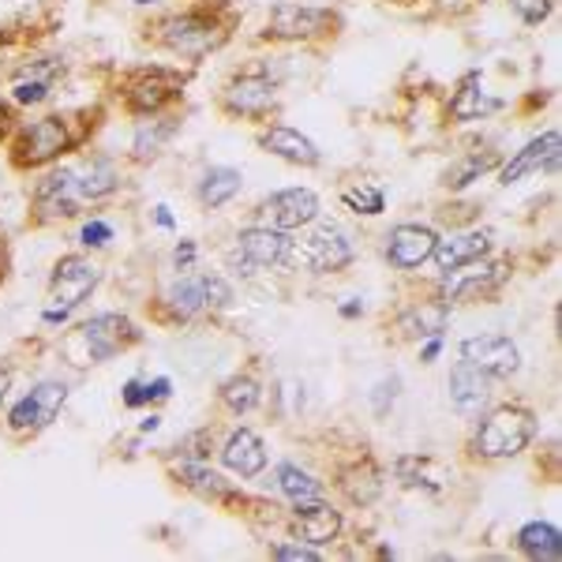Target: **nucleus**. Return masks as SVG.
Wrapping results in <instances>:
<instances>
[{
  "mask_svg": "<svg viewBox=\"0 0 562 562\" xmlns=\"http://www.w3.org/2000/svg\"><path fill=\"white\" fill-rule=\"evenodd\" d=\"M135 338L132 334V323L124 315H94L90 323L79 326L76 334L65 341V357L68 364L76 368H87V364H102V360L116 357L128 341Z\"/></svg>",
  "mask_w": 562,
  "mask_h": 562,
  "instance_id": "obj_1",
  "label": "nucleus"
},
{
  "mask_svg": "<svg viewBox=\"0 0 562 562\" xmlns=\"http://www.w3.org/2000/svg\"><path fill=\"white\" fill-rule=\"evenodd\" d=\"M537 435V416L521 405H503V409L487 413L476 428V454L484 458H514Z\"/></svg>",
  "mask_w": 562,
  "mask_h": 562,
  "instance_id": "obj_2",
  "label": "nucleus"
},
{
  "mask_svg": "<svg viewBox=\"0 0 562 562\" xmlns=\"http://www.w3.org/2000/svg\"><path fill=\"white\" fill-rule=\"evenodd\" d=\"M98 267L83 256H65L53 270V285H49V307H45L42 319L45 323H65L71 307H79L90 293L98 289Z\"/></svg>",
  "mask_w": 562,
  "mask_h": 562,
  "instance_id": "obj_3",
  "label": "nucleus"
},
{
  "mask_svg": "<svg viewBox=\"0 0 562 562\" xmlns=\"http://www.w3.org/2000/svg\"><path fill=\"white\" fill-rule=\"evenodd\" d=\"M510 278V267L506 262H465L458 270H447L442 278V304H469V301H484L492 296L503 281Z\"/></svg>",
  "mask_w": 562,
  "mask_h": 562,
  "instance_id": "obj_4",
  "label": "nucleus"
},
{
  "mask_svg": "<svg viewBox=\"0 0 562 562\" xmlns=\"http://www.w3.org/2000/svg\"><path fill=\"white\" fill-rule=\"evenodd\" d=\"M293 251V237L285 229H270V225H251L237 237V251H233V267H244V274H256L259 267H278L289 262Z\"/></svg>",
  "mask_w": 562,
  "mask_h": 562,
  "instance_id": "obj_5",
  "label": "nucleus"
},
{
  "mask_svg": "<svg viewBox=\"0 0 562 562\" xmlns=\"http://www.w3.org/2000/svg\"><path fill=\"white\" fill-rule=\"evenodd\" d=\"M289 262H304L315 274H338V270H346L352 262V244L338 229H319L304 240H293Z\"/></svg>",
  "mask_w": 562,
  "mask_h": 562,
  "instance_id": "obj_6",
  "label": "nucleus"
},
{
  "mask_svg": "<svg viewBox=\"0 0 562 562\" xmlns=\"http://www.w3.org/2000/svg\"><path fill=\"white\" fill-rule=\"evenodd\" d=\"M65 402H68V386L65 383H57V379L38 383L20 405H15L12 413H8V428L20 431V435L49 428V424L57 420V413H60V405H65Z\"/></svg>",
  "mask_w": 562,
  "mask_h": 562,
  "instance_id": "obj_7",
  "label": "nucleus"
},
{
  "mask_svg": "<svg viewBox=\"0 0 562 562\" xmlns=\"http://www.w3.org/2000/svg\"><path fill=\"white\" fill-rule=\"evenodd\" d=\"M60 150H68V128L60 116H42V121L26 124L15 139V166H45Z\"/></svg>",
  "mask_w": 562,
  "mask_h": 562,
  "instance_id": "obj_8",
  "label": "nucleus"
},
{
  "mask_svg": "<svg viewBox=\"0 0 562 562\" xmlns=\"http://www.w3.org/2000/svg\"><path fill=\"white\" fill-rule=\"evenodd\" d=\"M461 360L492 379H510L521 368L518 346L510 338H503V334H480V338L461 341Z\"/></svg>",
  "mask_w": 562,
  "mask_h": 562,
  "instance_id": "obj_9",
  "label": "nucleus"
},
{
  "mask_svg": "<svg viewBox=\"0 0 562 562\" xmlns=\"http://www.w3.org/2000/svg\"><path fill=\"white\" fill-rule=\"evenodd\" d=\"M161 38H166L169 49L180 53V57H203L206 49H214V45L222 42V34H217L214 20H206V15H199V12H188V15L166 20Z\"/></svg>",
  "mask_w": 562,
  "mask_h": 562,
  "instance_id": "obj_10",
  "label": "nucleus"
},
{
  "mask_svg": "<svg viewBox=\"0 0 562 562\" xmlns=\"http://www.w3.org/2000/svg\"><path fill=\"white\" fill-rule=\"evenodd\" d=\"M259 214L267 217L270 229H301V225L315 222L319 217V199L307 188H285V192H274L267 203L259 206Z\"/></svg>",
  "mask_w": 562,
  "mask_h": 562,
  "instance_id": "obj_11",
  "label": "nucleus"
},
{
  "mask_svg": "<svg viewBox=\"0 0 562 562\" xmlns=\"http://www.w3.org/2000/svg\"><path fill=\"white\" fill-rule=\"evenodd\" d=\"M555 169H559V132L551 128V132H543L540 139L525 143V147L503 166L498 180L510 188V184H518V180L529 177V173H555Z\"/></svg>",
  "mask_w": 562,
  "mask_h": 562,
  "instance_id": "obj_12",
  "label": "nucleus"
},
{
  "mask_svg": "<svg viewBox=\"0 0 562 562\" xmlns=\"http://www.w3.org/2000/svg\"><path fill=\"white\" fill-rule=\"evenodd\" d=\"M435 233L428 225H397V229L386 233V259L390 267L397 270H416L420 262L431 259L435 251Z\"/></svg>",
  "mask_w": 562,
  "mask_h": 562,
  "instance_id": "obj_13",
  "label": "nucleus"
},
{
  "mask_svg": "<svg viewBox=\"0 0 562 562\" xmlns=\"http://www.w3.org/2000/svg\"><path fill=\"white\" fill-rule=\"evenodd\" d=\"M177 94H180V79L161 68L135 71L128 79V105L135 113H158V109L166 102H173Z\"/></svg>",
  "mask_w": 562,
  "mask_h": 562,
  "instance_id": "obj_14",
  "label": "nucleus"
},
{
  "mask_svg": "<svg viewBox=\"0 0 562 562\" xmlns=\"http://www.w3.org/2000/svg\"><path fill=\"white\" fill-rule=\"evenodd\" d=\"M330 26V12L319 8H304V4H274L270 8V34L274 38H315Z\"/></svg>",
  "mask_w": 562,
  "mask_h": 562,
  "instance_id": "obj_15",
  "label": "nucleus"
},
{
  "mask_svg": "<svg viewBox=\"0 0 562 562\" xmlns=\"http://www.w3.org/2000/svg\"><path fill=\"white\" fill-rule=\"evenodd\" d=\"M487 251H492V233L465 229V233H454V237H447V240H435L431 259L439 262V270L447 274V270H458V267H465V262L484 259Z\"/></svg>",
  "mask_w": 562,
  "mask_h": 562,
  "instance_id": "obj_16",
  "label": "nucleus"
},
{
  "mask_svg": "<svg viewBox=\"0 0 562 562\" xmlns=\"http://www.w3.org/2000/svg\"><path fill=\"white\" fill-rule=\"evenodd\" d=\"M293 529L304 543L323 548V543H330L341 532V514L334 510V506H326L323 498L301 503V506H293Z\"/></svg>",
  "mask_w": 562,
  "mask_h": 562,
  "instance_id": "obj_17",
  "label": "nucleus"
},
{
  "mask_svg": "<svg viewBox=\"0 0 562 562\" xmlns=\"http://www.w3.org/2000/svg\"><path fill=\"white\" fill-rule=\"evenodd\" d=\"M274 83L259 71H248V76L233 79L229 90H225V109L240 116H262L270 105H274Z\"/></svg>",
  "mask_w": 562,
  "mask_h": 562,
  "instance_id": "obj_18",
  "label": "nucleus"
},
{
  "mask_svg": "<svg viewBox=\"0 0 562 562\" xmlns=\"http://www.w3.org/2000/svg\"><path fill=\"white\" fill-rule=\"evenodd\" d=\"M222 461H225V469H233L237 476L251 480V476H259L262 469H267V442H262L256 431L240 428V431H233L229 439H225Z\"/></svg>",
  "mask_w": 562,
  "mask_h": 562,
  "instance_id": "obj_19",
  "label": "nucleus"
},
{
  "mask_svg": "<svg viewBox=\"0 0 562 562\" xmlns=\"http://www.w3.org/2000/svg\"><path fill=\"white\" fill-rule=\"evenodd\" d=\"M487 397H492V375H484L480 368L461 360V364L450 371V402H454V409L473 416L484 409Z\"/></svg>",
  "mask_w": 562,
  "mask_h": 562,
  "instance_id": "obj_20",
  "label": "nucleus"
},
{
  "mask_svg": "<svg viewBox=\"0 0 562 562\" xmlns=\"http://www.w3.org/2000/svg\"><path fill=\"white\" fill-rule=\"evenodd\" d=\"M79 203H83V195H79L76 173H71V169L49 173L38 184V211H42V217H71V214H79Z\"/></svg>",
  "mask_w": 562,
  "mask_h": 562,
  "instance_id": "obj_21",
  "label": "nucleus"
},
{
  "mask_svg": "<svg viewBox=\"0 0 562 562\" xmlns=\"http://www.w3.org/2000/svg\"><path fill=\"white\" fill-rule=\"evenodd\" d=\"M60 60H34V65H26L20 68V76L12 79V94H15V102H23V105H38L49 98V90L53 83H57V76H60Z\"/></svg>",
  "mask_w": 562,
  "mask_h": 562,
  "instance_id": "obj_22",
  "label": "nucleus"
},
{
  "mask_svg": "<svg viewBox=\"0 0 562 562\" xmlns=\"http://www.w3.org/2000/svg\"><path fill=\"white\" fill-rule=\"evenodd\" d=\"M262 147H267L270 154H278V158L293 161V166H304V169L319 166V147H315V143L296 128H281L278 124V128H270L267 135H262Z\"/></svg>",
  "mask_w": 562,
  "mask_h": 562,
  "instance_id": "obj_23",
  "label": "nucleus"
},
{
  "mask_svg": "<svg viewBox=\"0 0 562 562\" xmlns=\"http://www.w3.org/2000/svg\"><path fill=\"white\" fill-rule=\"evenodd\" d=\"M518 548H521L529 559L559 562V559H562V532L555 529V525H548V521H529V525H525V529L518 532Z\"/></svg>",
  "mask_w": 562,
  "mask_h": 562,
  "instance_id": "obj_24",
  "label": "nucleus"
},
{
  "mask_svg": "<svg viewBox=\"0 0 562 562\" xmlns=\"http://www.w3.org/2000/svg\"><path fill=\"white\" fill-rule=\"evenodd\" d=\"M495 109H503V102L487 94L476 76H469L454 94V102H450V116H454V121H480V116L495 113Z\"/></svg>",
  "mask_w": 562,
  "mask_h": 562,
  "instance_id": "obj_25",
  "label": "nucleus"
},
{
  "mask_svg": "<svg viewBox=\"0 0 562 562\" xmlns=\"http://www.w3.org/2000/svg\"><path fill=\"white\" fill-rule=\"evenodd\" d=\"M397 326L405 330V338H439L447 330V304H416L397 319Z\"/></svg>",
  "mask_w": 562,
  "mask_h": 562,
  "instance_id": "obj_26",
  "label": "nucleus"
},
{
  "mask_svg": "<svg viewBox=\"0 0 562 562\" xmlns=\"http://www.w3.org/2000/svg\"><path fill=\"white\" fill-rule=\"evenodd\" d=\"M240 184H244V177L237 173V169H225V166L206 169L203 180H199V203L217 211V206H225L233 195L240 192Z\"/></svg>",
  "mask_w": 562,
  "mask_h": 562,
  "instance_id": "obj_27",
  "label": "nucleus"
},
{
  "mask_svg": "<svg viewBox=\"0 0 562 562\" xmlns=\"http://www.w3.org/2000/svg\"><path fill=\"white\" fill-rule=\"evenodd\" d=\"M278 487H281V495L293 498V506L323 498V484H319V480H315L312 473H304V469L289 465V461H285V465H278Z\"/></svg>",
  "mask_w": 562,
  "mask_h": 562,
  "instance_id": "obj_28",
  "label": "nucleus"
},
{
  "mask_svg": "<svg viewBox=\"0 0 562 562\" xmlns=\"http://www.w3.org/2000/svg\"><path fill=\"white\" fill-rule=\"evenodd\" d=\"M76 188H79V195H83V199H105V195L116 188V173H113V166H109L105 158L90 161V166L83 169V173H76Z\"/></svg>",
  "mask_w": 562,
  "mask_h": 562,
  "instance_id": "obj_29",
  "label": "nucleus"
},
{
  "mask_svg": "<svg viewBox=\"0 0 562 562\" xmlns=\"http://www.w3.org/2000/svg\"><path fill=\"white\" fill-rule=\"evenodd\" d=\"M177 476H180V484H188L192 492L206 495V498H222L225 492H229V484H225L214 469L199 465V461H184V465L177 469Z\"/></svg>",
  "mask_w": 562,
  "mask_h": 562,
  "instance_id": "obj_30",
  "label": "nucleus"
},
{
  "mask_svg": "<svg viewBox=\"0 0 562 562\" xmlns=\"http://www.w3.org/2000/svg\"><path fill=\"white\" fill-rule=\"evenodd\" d=\"M222 402L229 405L233 413H251L259 405V383L251 375H233L229 383L222 386Z\"/></svg>",
  "mask_w": 562,
  "mask_h": 562,
  "instance_id": "obj_31",
  "label": "nucleus"
},
{
  "mask_svg": "<svg viewBox=\"0 0 562 562\" xmlns=\"http://www.w3.org/2000/svg\"><path fill=\"white\" fill-rule=\"evenodd\" d=\"M169 301L180 315H195L206 307V293H203V278H184L177 281L173 289H169Z\"/></svg>",
  "mask_w": 562,
  "mask_h": 562,
  "instance_id": "obj_32",
  "label": "nucleus"
},
{
  "mask_svg": "<svg viewBox=\"0 0 562 562\" xmlns=\"http://www.w3.org/2000/svg\"><path fill=\"white\" fill-rule=\"evenodd\" d=\"M346 206L357 214H383L386 211V195L379 188H368V184H357L346 192Z\"/></svg>",
  "mask_w": 562,
  "mask_h": 562,
  "instance_id": "obj_33",
  "label": "nucleus"
},
{
  "mask_svg": "<svg viewBox=\"0 0 562 562\" xmlns=\"http://www.w3.org/2000/svg\"><path fill=\"white\" fill-rule=\"evenodd\" d=\"M169 135H173V124H161V128H139V135H135V158H154Z\"/></svg>",
  "mask_w": 562,
  "mask_h": 562,
  "instance_id": "obj_34",
  "label": "nucleus"
},
{
  "mask_svg": "<svg viewBox=\"0 0 562 562\" xmlns=\"http://www.w3.org/2000/svg\"><path fill=\"white\" fill-rule=\"evenodd\" d=\"M495 166V158L487 154V158H469V161H461L458 169H450L447 173V184L450 188H465V184H473V177L476 173H484V169H492Z\"/></svg>",
  "mask_w": 562,
  "mask_h": 562,
  "instance_id": "obj_35",
  "label": "nucleus"
},
{
  "mask_svg": "<svg viewBox=\"0 0 562 562\" xmlns=\"http://www.w3.org/2000/svg\"><path fill=\"white\" fill-rule=\"evenodd\" d=\"M203 293H206V307H214V312H222V307L233 304V289L225 278H203Z\"/></svg>",
  "mask_w": 562,
  "mask_h": 562,
  "instance_id": "obj_36",
  "label": "nucleus"
},
{
  "mask_svg": "<svg viewBox=\"0 0 562 562\" xmlns=\"http://www.w3.org/2000/svg\"><path fill=\"white\" fill-rule=\"evenodd\" d=\"M274 559L281 562H319V548H312V543H278L274 548Z\"/></svg>",
  "mask_w": 562,
  "mask_h": 562,
  "instance_id": "obj_37",
  "label": "nucleus"
},
{
  "mask_svg": "<svg viewBox=\"0 0 562 562\" xmlns=\"http://www.w3.org/2000/svg\"><path fill=\"white\" fill-rule=\"evenodd\" d=\"M510 4L525 23H543L551 12V0H510Z\"/></svg>",
  "mask_w": 562,
  "mask_h": 562,
  "instance_id": "obj_38",
  "label": "nucleus"
},
{
  "mask_svg": "<svg viewBox=\"0 0 562 562\" xmlns=\"http://www.w3.org/2000/svg\"><path fill=\"white\" fill-rule=\"evenodd\" d=\"M113 240V229L105 222H87L83 225V244L87 248H102V244Z\"/></svg>",
  "mask_w": 562,
  "mask_h": 562,
  "instance_id": "obj_39",
  "label": "nucleus"
},
{
  "mask_svg": "<svg viewBox=\"0 0 562 562\" xmlns=\"http://www.w3.org/2000/svg\"><path fill=\"white\" fill-rule=\"evenodd\" d=\"M143 402H150L147 386H143L139 379H132V383L124 386V405H143Z\"/></svg>",
  "mask_w": 562,
  "mask_h": 562,
  "instance_id": "obj_40",
  "label": "nucleus"
},
{
  "mask_svg": "<svg viewBox=\"0 0 562 562\" xmlns=\"http://www.w3.org/2000/svg\"><path fill=\"white\" fill-rule=\"evenodd\" d=\"M173 259H177V267H180V270H188V267H192V259H195V244H192V240L177 244Z\"/></svg>",
  "mask_w": 562,
  "mask_h": 562,
  "instance_id": "obj_41",
  "label": "nucleus"
},
{
  "mask_svg": "<svg viewBox=\"0 0 562 562\" xmlns=\"http://www.w3.org/2000/svg\"><path fill=\"white\" fill-rule=\"evenodd\" d=\"M8 128H12V109H8V105H0V135H4Z\"/></svg>",
  "mask_w": 562,
  "mask_h": 562,
  "instance_id": "obj_42",
  "label": "nucleus"
},
{
  "mask_svg": "<svg viewBox=\"0 0 562 562\" xmlns=\"http://www.w3.org/2000/svg\"><path fill=\"white\" fill-rule=\"evenodd\" d=\"M8 386H12V375H8V368H0V402L8 397Z\"/></svg>",
  "mask_w": 562,
  "mask_h": 562,
  "instance_id": "obj_43",
  "label": "nucleus"
},
{
  "mask_svg": "<svg viewBox=\"0 0 562 562\" xmlns=\"http://www.w3.org/2000/svg\"><path fill=\"white\" fill-rule=\"evenodd\" d=\"M435 357H439V338H431L428 349H424V360H435Z\"/></svg>",
  "mask_w": 562,
  "mask_h": 562,
  "instance_id": "obj_44",
  "label": "nucleus"
},
{
  "mask_svg": "<svg viewBox=\"0 0 562 562\" xmlns=\"http://www.w3.org/2000/svg\"><path fill=\"white\" fill-rule=\"evenodd\" d=\"M158 222H161V225H166V229H169V225H173V217H169V214H166V206H158Z\"/></svg>",
  "mask_w": 562,
  "mask_h": 562,
  "instance_id": "obj_45",
  "label": "nucleus"
}]
</instances>
